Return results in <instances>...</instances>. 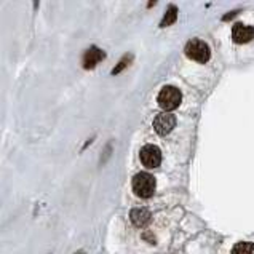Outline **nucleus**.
I'll list each match as a JSON object with an SVG mask.
<instances>
[{
    "label": "nucleus",
    "mask_w": 254,
    "mask_h": 254,
    "mask_svg": "<svg viewBox=\"0 0 254 254\" xmlns=\"http://www.w3.org/2000/svg\"><path fill=\"white\" fill-rule=\"evenodd\" d=\"M130 61H131V56H130V54H128V56H125V58H121V59H120V63H119V66L112 70V74H114V75H117V74L120 72V70H123V69L126 68V66L130 64Z\"/></svg>",
    "instance_id": "nucleus-11"
},
{
    "label": "nucleus",
    "mask_w": 254,
    "mask_h": 254,
    "mask_svg": "<svg viewBox=\"0 0 254 254\" xmlns=\"http://www.w3.org/2000/svg\"><path fill=\"white\" fill-rule=\"evenodd\" d=\"M130 219L135 225H137V227H144V225L149 224V220H151V211L146 208H135V209H131Z\"/></svg>",
    "instance_id": "nucleus-8"
},
{
    "label": "nucleus",
    "mask_w": 254,
    "mask_h": 254,
    "mask_svg": "<svg viewBox=\"0 0 254 254\" xmlns=\"http://www.w3.org/2000/svg\"><path fill=\"white\" fill-rule=\"evenodd\" d=\"M133 190L141 198L152 197L155 192V178L149 173H137L133 178Z\"/></svg>",
    "instance_id": "nucleus-1"
},
{
    "label": "nucleus",
    "mask_w": 254,
    "mask_h": 254,
    "mask_svg": "<svg viewBox=\"0 0 254 254\" xmlns=\"http://www.w3.org/2000/svg\"><path fill=\"white\" fill-rule=\"evenodd\" d=\"M174 125H176V117L169 112L160 114L155 117V120H153V130H155L160 136L168 135L169 131L174 128Z\"/></svg>",
    "instance_id": "nucleus-5"
},
{
    "label": "nucleus",
    "mask_w": 254,
    "mask_h": 254,
    "mask_svg": "<svg viewBox=\"0 0 254 254\" xmlns=\"http://www.w3.org/2000/svg\"><path fill=\"white\" fill-rule=\"evenodd\" d=\"M232 254H254V245L248 241L237 243L234 250H232Z\"/></svg>",
    "instance_id": "nucleus-10"
},
{
    "label": "nucleus",
    "mask_w": 254,
    "mask_h": 254,
    "mask_svg": "<svg viewBox=\"0 0 254 254\" xmlns=\"http://www.w3.org/2000/svg\"><path fill=\"white\" fill-rule=\"evenodd\" d=\"M186 54L190 59H194V61H197V63H202V64L206 63L209 56H211L209 47L203 40H198V38H194V40H190L189 43H187Z\"/></svg>",
    "instance_id": "nucleus-3"
},
{
    "label": "nucleus",
    "mask_w": 254,
    "mask_h": 254,
    "mask_svg": "<svg viewBox=\"0 0 254 254\" xmlns=\"http://www.w3.org/2000/svg\"><path fill=\"white\" fill-rule=\"evenodd\" d=\"M79 254H85V253L84 251H79Z\"/></svg>",
    "instance_id": "nucleus-12"
},
{
    "label": "nucleus",
    "mask_w": 254,
    "mask_h": 254,
    "mask_svg": "<svg viewBox=\"0 0 254 254\" xmlns=\"http://www.w3.org/2000/svg\"><path fill=\"white\" fill-rule=\"evenodd\" d=\"M182 95L176 86H163L158 93V106L163 110H174L181 104Z\"/></svg>",
    "instance_id": "nucleus-2"
},
{
    "label": "nucleus",
    "mask_w": 254,
    "mask_h": 254,
    "mask_svg": "<svg viewBox=\"0 0 254 254\" xmlns=\"http://www.w3.org/2000/svg\"><path fill=\"white\" fill-rule=\"evenodd\" d=\"M254 37V29L250 26H245L241 23H237L232 29V38H234L235 43H246L250 42Z\"/></svg>",
    "instance_id": "nucleus-6"
},
{
    "label": "nucleus",
    "mask_w": 254,
    "mask_h": 254,
    "mask_svg": "<svg viewBox=\"0 0 254 254\" xmlns=\"http://www.w3.org/2000/svg\"><path fill=\"white\" fill-rule=\"evenodd\" d=\"M104 56H106L104 51H101V50L96 48V47H91L84 56V68L85 69H93L99 63V61L104 59Z\"/></svg>",
    "instance_id": "nucleus-7"
},
{
    "label": "nucleus",
    "mask_w": 254,
    "mask_h": 254,
    "mask_svg": "<svg viewBox=\"0 0 254 254\" xmlns=\"http://www.w3.org/2000/svg\"><path fill=\"white\" fill-rule=\"evenodd\" d=\"M139 157L146 168H157L160 162H162V151H160L157 146L147 144L141 149Z\"/></svg>",
    "instance_id": "nucleus-4"
},
{
    "label": "nucleus",
    "mask_w": 254,
    "mask_h": 254,
    "mask_svg": "<svg viewBox=\"0 0 254 254\" xmlns=\"http://www.w3.org/2000/svg\"><path fill=\"white\" fill-rule=\"evenodd\" d=\"M176 18H178V8L174 7V5H169L168 10H167V15L163 16L162 23H160V26L162 27H167L169 24L176 23Z\"/></svg>",
    "instance_id": "nucleus-9"
}]
</instances>
